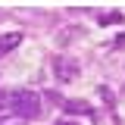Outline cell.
<instances>
[{"instance_id": "obj_3", "label": "cell", "mask_w": 125, "mask_h": 125, "mask_svg": "<svg viewBox=\"0 0 125 125\" xmlns=\"http://www.w3.org/2000/svg\"><path fill=\"white\" fill-rule=\"evenodd\" d=\"M60 106H62V113H69V116H91V122L100 119V116H94V106L88 100H62Z\"/></svg>"}, {"instance_id": "obj_5", "label": "cell", "mask_w": 125, "mask_h": 125, "mask_svg": "<svg viewBox=\"0 0 125 125\" xmlns=\"http://www.w3.org/2000/svg\"><path fill=\"white\" fill-rule=\"evenodd\" d=\"M97 22H100V25H122V22H125V16L119 13V10H113V13H103Z\"/></svg>"}, {"instance_id": "obj_8", "label": "cell", "mask_w": 125, "mask_h": 125, "mask_svg": "<svg viewBox=\"0 0 125 125\" xmlns=\"http://www.w3.org/2000/svg\"><path fill=\"white\" fill-rule=\"evenodd\" d=\"M53 125H75V122H53Z\"/></svg>"}, {"instance_id": "obj_6", "label": "cell", "mask_w": 125, "mask_h": 125, "mask_svg": "<svg viewBox=\"0 0 125 125\" xmlns=\"http://www.w3.org/2000/svg\"><path fill=\"white\" fill-rule=\"evenodd\" d=\"M97 91H100V97H103V103H106V106L113 109V103H116V97H113V91H109L106 84H100V88H97Z\"/></svg>"}, {"instance_id": "obj_7", "label": "cell", "mask_w": 125, "mask_h": 125, "mask_svg": "<svg viewBox=\"0 0 125 125\" xmlns=\"http://www.w3.org/2000/svg\"><path fill=\"white\" fill-rule=\"evenodd\" d=\"M10 94H13V91H3V94H0V109L10 106Z\"/></svg>"}, {"instance_id": "obj_4", "label": "cell", "mask_w": 125, "mask_h": 125, "mask_svg": "<svg viewBox=\"0 0 125 125\" xmlns=\"http://www.w3.org/2000/svg\"><path fill=\"white\" fill-rule=\"evenodd\" d=\"M19 41H22V34H19V31H13V34H0V56H3V53H10Z\"/></svg>"}, {"instance_id": "obj_2", "label": "cell", "mask_w": 125, "mask_h": 125, "mask_svg": "<svg viewBox=\"0 0 125 125\" xmlns=\"http://www.w3.org/2000/svg\"><path fill=\"white\" fill-rule=\"evenodd\" d=\"M53 75L60 78V81H75L78 78V62L72 56H56L53 60Z\"/></svg>"}, {"instance_id": "obj_1", "label": "cell", "mask_w": 125, "mask_h": 125, "mask_svg": "<svg viewBox=\"0 0 125 125\" xmlns=\"http://www.w3.org/2000/svg\"><path fill=\"white\" fill-rule=\"evenodd\" d=\"M10 109H13V116H22V119H38L41 100L34 91H13L10 94Z\"/></svg>"}]
</instances>
